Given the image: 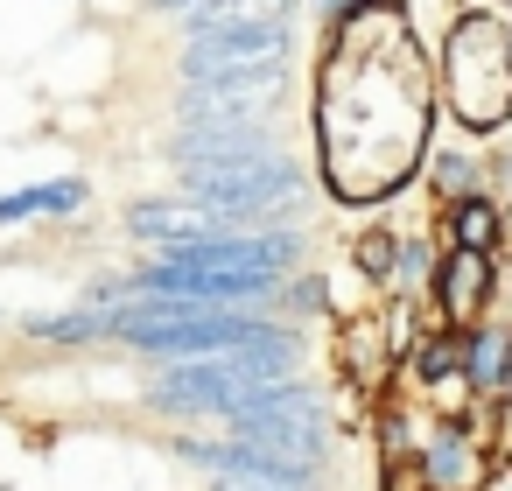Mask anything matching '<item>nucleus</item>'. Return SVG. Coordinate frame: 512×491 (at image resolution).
Returning a JSON list of instances; mask_svg holds the SVG:
<instances>
[{
	"label": "nucleus",
	"instance_id": "19",
	"mask_svg": "<svg viewBox=\"0 0 512 491\" xmlns=\"http://www.w3.org/2000/svg\"><path fill=\"white\" fill-rule=\"evenodd\" d=\"M316 8H323V15H337V8H351V0H316Z\"/></svg>",
	"mask_w": 512,
	"mask_h": 491
},
{
	"label": "nucleus",
	"instance_id": "17",
	"mask_svg": "<svg viewBox=\"0 0 512 491\" xmlns=\"http://www.w3.org/2000/svg\"><path fill=\"white\" fill-rule=\"evenodd\" d=\"M288 309H323V281H288Z\"/></svg>",
	"mask_w": 512,
	"mask_h": 491
},
{
	"label": "nucleus",
	"instance_id": "12",
	"mask_svg": "<svg viewBox=\"0 0 512 491\" xmlns=\"http://www.w3.org/2000/svg\"><path fill=\"white\" fill-rule=\"evenodd\" d=\"M29 337L43 344H85V337H106V309H71V316H29Z\"/></svg>",
	"mask_w": 512,
	"mask_h": 491
},
{
	"label": "nucleus",
	"instance_id": "8",
	"mask_svg": "<svg viewBox=\"0 0 512 491\" xmlns=\"http://www.w3.org/2000/svg\"><path fill=\"white\" fill-rule=\"evenodd\" d=\"M85 183L78 176H57V183H29V190H8L0 197V225H29V218H71L85 211Z\"/></svg>",
	"mask_w": 512,
	"mask_h": 491
},
{
	"label": "nucleus",
	"instance_id": "3",
	"mask_svg": "<svg viewBox=\"0 0 512 491\" xmlns=\"http://www.w3.org/2000/svg\"><path fill=\"white\" fill-rule=\"evenodd\" d=\"M183 197L253 225V218H274V211H295L309 197V176L288 162V155H253V162H190L183 169Z\"/></svg>",
	"mask_w": 512,
	"mask_h": 491
},
{
	"label": "nucleus",
	"instance_id": "13",
	"mask_svg": "<svg viewBox=\"0 0 512 491\" xmlns=\"http://www.w3.org/2000/svg\"><path fill=\"white\" fill-rule=\"evenodd\" d=\"M218 491H316V477L302 470H211Z\"/></svg>",
	"mask_w": 512,
	"mask_h": 491
},
{
	"label": "nucleus",
	"instance_id": "7",
	"mask_svg": "<svg viewBox=\"0 0 512 491\" xmlns=\"http://www.w3.org/2000/svg\"><path fill=\"white\" fill-rule=\"evenodd\" d=\"M435 295H442V309L456 316V323H470L477 309H484V295H491V253H449V267L435 274Z\"/></svg>",
	"mask_w": 512,
	"mask_h": 491
},
{
	"label": "nucleus",
	"instance_id": "6",
	"mask_svg": "<svg viewBox=\"0 0 512 491\" xmlns=\"http://www.w3.org/2000/svg\"><path fill=\"white\" fill-rule=\"evenodd\" d=\"M253 155H281L260 120H183L169 134L176 169H190V162H253Z\"/></svg>",
	"mask_w": 512,
	"mask_h": 491
},
{
	"label": "nucleus",
	"instance_id": "20",
	"mask_svg": "<svg viewBox=\"0 0 512 491\" xmlns=\"http://www.w3.org/2000/svg\"><path fill=\"white\" fill-rule=\"evenodd\" d=\"M162 8H176V15H183V8H197V0H162Z\"/></svg>",
	"mask_w": 512,
	"mask_h": 491
},
{
	"label": "nucleus",
	"instance_id": "9",
	"mask_svg": "<svg viewBox=\"0 0 512 491\" xmlns=\"http://www.w3.org/2000/svg\"><path fill=\"white\" fill-rule=\"evenodd\" d=\"M295 0H197L183 8V36H218V29H253V22H288Z\"/></svg>",
	"mask_w": 512,
	"mask_h": 491
},
{
	"label": "nucleus",
	"instance_id": "14",
	"mask_svg": "<svg viewBox=\"0 0 512 491\" xmlns=\"http://www.w3.org/2000/svg\"><path fill=\"white\" fill-rule=\"evenodd\" d=\"M414 372H421L428 386H442L449 372H463V337H428V344L414 351Z\"/></svg>",
	"mask_w": 512,
	"mask_h": 491
},
{
	"label": "nucleus",
	"instance_id": "18",
	"mask_svg": "<svg viewBox=\"0 0 512 491\" xmlns=\"http://www.w3.org/2000/svg\"><path fill=\"white\" fill-rule=\"evenodd\" d=\"M421 470H428V463L400 456V463H393V477H386V491H421Z\"/></svg>",
	"mask_w": 512,
	"mask_h": 491
},
{
	"label": "nucleus",
	"instance_id": "15",
	"mask_svg": "<svg viewBox=\"0 0 512 491\" xmlns=\"http://www.w3.org/2000/svg\"><path fill=\"white\" fill-rule=\"evenodd\" d=\"M393 267H400L393 232H365V239H358V274H365V281H393Z\"/></svg>",
	"mask_w": 512,
	"mask_h": 491
},
{
	"label": "nucleus",
	"instance_id": "4",
	"mask_svg": "<svg viewBox=\"0 0 512 491\" xmlns=\"http://www.w3.org/2000/svg\"><path fill=\"white\" fill-rule=\"evenodd\" d=\"M295 29L288 22H253V29H218L183 43V85H232V78H267L288 71Z\"/></svg>",
	"mask_w": 512,
	"mask_h": 491
},
{
	"label": "nucleus",
	"instance_id": "11",
	"mask_svg": "<svg viewBox=\"0 0 512 491\" xmlns=\"http://www.w3.org/2000/svg\"><path fill=\"white\" fill-rule=\"evenodd\" d=\"M449 232H456L463 253H498V204H491V197H456Z\"/></svg>",
	"mask_w": 512,
	"mask_h": 491
},
{
	"label": "nucleus",
	"instance_id": "10",
	"mask_svg": "<svg viewBox=\"0 0 512 491\" xmlns=\"http://www.w3.org/2000/svg\"><path fill=\"white\" fill-rule=\"evenodd\" d=\"M512 372V330H470L463 337V379L470 393H498Z\"/></svg>",
	"mask_w": 512,
	"mask_h": 491
},
{
	"label": "nucleus",
	"instance_id": "1",
	"mask_svg": "<svg viewBox=\"0 0 512 491\" xmlns=\"http://www.w3.org/2000/svg\"><path fill=\"white\" fill-rule=\"evenodd\" d=\"M274 323L246 316V309H155V302H134L120 316H106V337H120L127 351L141 358H218V351H239L253 337H267Z\"/></svg>",
	"mask_w": 512,
	"mask_h": 491
},
{
	"label": "nucleus",
	"instance_id": "2",
	"mask_svg": "<svg viewBox=\"0 0 512 491\" xmlns=\"http://www.w3.org/2000/svg\"><path fill=\"white\" fill-rule=\"evenodd\" d=\"M442 92L456 106L463 127H498L512 106V43L491 15H470L449 36V64H442Z\"/></svg>",
	"mask_w": 512,
	"mask_h": 491
},
{
	"label": "nucleus",
	"instance_id": "16",
	"mask_svg": "<svg viewBox=\"0 0 512 491\" xmlns=\"http://www.w3.org/2000/svg\"><path fill=\"white\" fill-rule=\"evenodd\" d=\"M435 190H449V197H477V190H470V162H463V155H435Z\"/></svg>",
	"mask_w": 512,
	"mask_h": 491
},
{
	"label": "nucleus",
	"instance_id": "5",
	"mask_svg": "<svg viewBox=\"0 0 512 491\" xmlns=\"http://www.w3.org/2000/svg\"><path fill=\"white\" fill-rule=\"evenodd\" d=\"M127 232H134L141 246L176 253V246H197V239H225V232H239V218H225V211H211V204H197V197H176V204L148 197V204L127 211Z\"/></svg>",
	"mask_w": 512,
	"mask_h": 491
}]
</instances>
